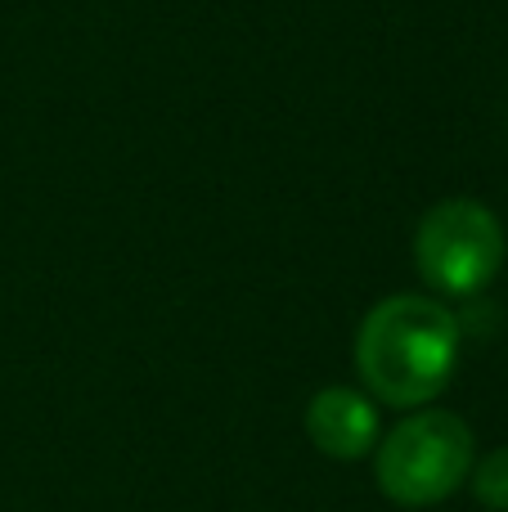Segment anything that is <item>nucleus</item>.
Returning <instances> with one entry per match:
<instances>
[{
	"mask_svg": "<svg viewBox=\"0 0 508 512\" xmlns=\"http://www.w3.org/2000/svg\"><path fill=\"white\" fill-rule=\"evenodd\" d=\"M464 346L455 310L423 292L383 297L356 328V373L374 405L428 409L450 387Z\"/></svg>",
	"mask_w": 508,
	"mask_h": 512,
	"instance_id": "nucleus-1",
	"label": "nucleus"
},
{
	"mask_svg": "<svg viewBox=\"0 0 508 512\" xmlns=\"http://www.w3.org/2000/svg\"><path fill=\"white\" fill-rule=\"evenodd\" d=\"M477 463L473 427L450 409H414L374 445V481L396 508L446 504Z\"/></svg>",
	"mask_w": 508,
	"mask_h": 512,
	"instance_id": "nucleus-2",
	"label": "nucleus"
},
{
	"mask_svg": "<svg viewBox=\"0 0 508 512\" xmlns=\"http://www.w3.org/2000/svg\"><path fill=\"white\" fill-rule=\"evenodd\" d=\"M504 225L477 198H446L428 207L414 234V265L441 297H477L504 265Z\"/></svg>",
	"mask_w": 508,
	"mask_h": 512,
	"instance_id": "nucleus-3",
	"label": "nucleus"
},
{
	"mask_svg": "<svg viewBox=\"0 0 508 512\" xmlns=\"http://www.w3.org/2000/svg\"><path fill=\"white\" fill-rule=\"evenodd\" d=\"M306 436L329 459L356 463L378 445V405L356 387H324L306 405Z\"/></svg>",
	"mask_w": 508,
	"mask_h": 512,
	"instance_id": "nucleus-4",
	"label": "nucleus"
},
{
	"mask_svg": "<svg viewBox=\"0 0 508 512\" xmlns=\"http://www.w3.org/2000/svg\"><path fill=\"white\" fill-rule=\"evenodd\" d=\"M468 486H473V499L491 512H508V445L482 454L468 472Z\"/></svg>",
	"mask_w": 508,
	"mask_h": 512,
	"instance_id": "nucleus-5",
	"label": "nucleus"
}]
</instances>
